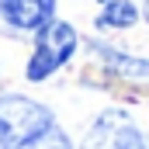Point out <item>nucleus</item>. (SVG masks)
<instances>
[{
  "label": "nucleus",
  "mask_w": 149,
  "mask_h": 149,
  "mask_svg": "<svg viewBox=\"0 0 149 149\" xmlns=\"http://www.w3.org/2000/svg\"><path fill=\"white\" fill-rule=\"evenodd\" d=\"M56 14V0H0V17L21 31H38Z\"/></svg>",
  "instance_id": "4"
},
{
  "label": "nucleus",
  "mask_w": 149,
  "mask_h": 149,
  "mask_svg": "<svg viewBox=\"0 0 149 149\" xmlns=\"http://www.w3.org/2000/svg\"><path fill=\"white\" fill-rule=\"evenodd\" d=\"M76 52V31L73 24L66 21H49L38 28V38H35V56L28 63V80H45L52 76L70 56Z\"/></svg>",
  "instance_id": "2"
},
{
  "label": "nucleus",
  "mask_w": 149,
  "mask_h": 149,
  "mask_svg": "<svg viewBox=\"0 0 149 149\" xmlns=\"http://www.w3.org/2000/svg\"><path fill=\"white\" fill-rule=\"evenodd\" d=\"M49 125H56L52 111L31 97H0V149H21L42 135Z\"/></svg>",
  "instance_id": "1"
},
{
  "label": "nucleus",
  "mask_w": 149,
  "mask_h": 149,
  "mask_svg": "<svg viewBox=\"0 0 149 149\" xmlns=\"http://www.w3.org/2000/svg\"><path fill=\"white\" fill-rule=\"evenodd\" d=\"M135 21H139V10L128 0H108L104 10H101V17H97L101 28H132Z\"/></svg>",
  "instance_id": "5"
},
{
  "label": "nucleus",
  "mask_w": 149,
  "mask_h": 149,
  "mask_svg": "<svg viewBox=\"0 0 149 149\" xmlns=\"http://www.w3.org/2000/svg\"><path fill=\"white\" fill-rule=\"evenodd\" d=\"M101 3H108V0H101Z\"/></svg>",
  "instance_id": "8"
},
{
  "label": "nucleus",
  "mask_w": 149,
  "mask_h": 149,
  "mask_svg": "<svg viewBox=\"0 0 149 149\" xmlns=\"http://www.w3.org/2000/svg\"><path fill=\"white\" fill-rule=\"evenodd\" d=\"M21 149H73V142H70V135L59 125H49L42 135H35L31 142H24Z\"/></svg>",
  "instance_id": "6"
},
{
  "label": "nucleus",
  "mask_w": 149,
  "mask_h": 149,
  "mask_svg": "<svg viewBox=\"0 0 149 149\" xmlns=\"http://www.w3.org/2000/svg\"><path fill=\"white\" fill-rule=\"evenodd\" d=\"M104 59H108V66L121 70L125 76H149V63H142V59H125L121 52H111V49H104Z\"/></svg>",
  "instance_id": "7"
},
{
  "label": "nucleus",
  "mask_w": 149,
  "mask_h": 149,
  "mask_svg": "<svg viewBox=\"0 0 149 149\" xmlns=\"http://www.w3.org/2000/svg\"><path fill=\"white\" fill-rule=\"evenodd\" d=\"M83 149H146V139L121 111H104L87 132Z\"/></svg>",
  "instance_id": "3"
},
{
  "label": "nucleus",
  "mask_w": 149,
  "mask_h": 149,
  "mask_svg": "<svg viewBox=\"0 0 149 149\" xmlns=\"http://www.w3.org/2000/svg\"><path fill=\"white\" fill-rule=\"evenodd\" d=\"M146 149H149V146H146Z\"/></svg>",
  "instance_id": "9"
}]
</instances>
